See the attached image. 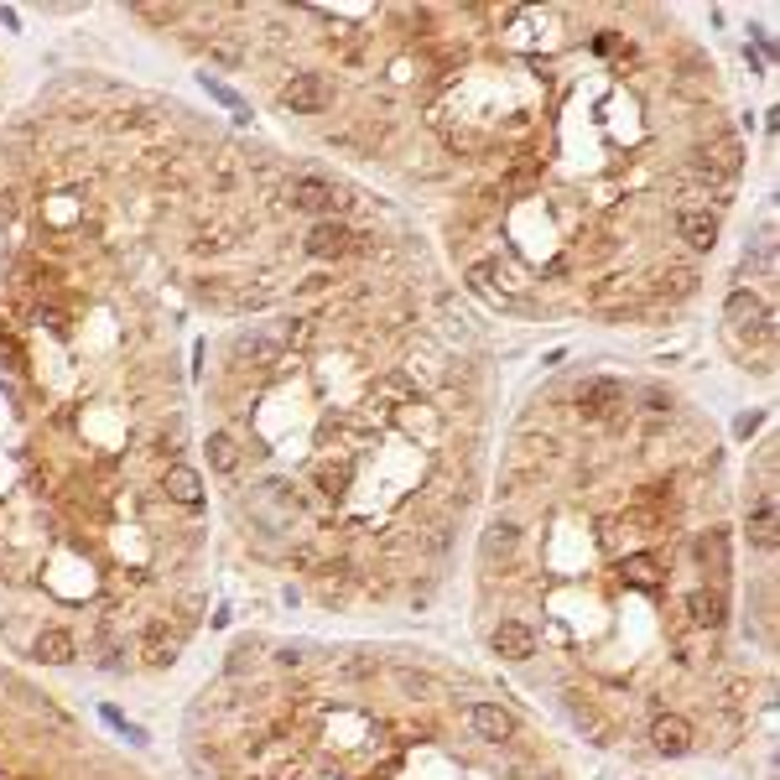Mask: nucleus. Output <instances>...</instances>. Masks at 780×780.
Masks as SVG:
<instances>
[{
	"instance_id": "nucleus-29",
	"label": "nucleus",
	"mask_w": 780,
	"mask_h": 780,
	"mask_svg": "<svg viewBox=\"0 0 780 780\" xmlns=\"http://www.w3.org/2000/svg\"><path fill=\"white\" fill-rule=\"evenodd\" d=\"M754 427H760V411H749V416H739V437H749Z\"/></svg>"
},
{
	"instance_id": "nucleus-2",
	"label": "nucleus",
	"mask_w": 780,
	"mask_h": 780,
	"mask_svg": "<svg viewBox=\"0 0 780 780\" xmlns=\"http://www.w3.org/2000/svg\"><path fill=\"white\" fill-rule=\"evenodd\" d=\"M624 401H630V390H624L619 380L609 375H598L578 390V411H583V422H614V416H624Z\"/></svg>"
},
{
	"instance_id": "nucleus-22",
	"label": "nucleus",
	"mask_w": 780,
	"mask_h": 780,
	"mask_svg": "<svg viewBox=\"0 0 780 780\" xmlns=\"http://www.w3.org/2000/svg\"><path fill=\"white\" fill-rule=\"evenodd\" d=\"M177 661V640H162V624H151L146 640V666H172Z\"/></svg>"
},
{
	"instance_id": "nucleus-23",
	"label": "nucleus",
	"mask_w": 780,
	"mask_h": 780,
	"mask_svg": "<svg viewBox=\"0 0 780 780\" xmlns=\"http://www.w3.org/2000/svg\"><path fill=\"white\" fill-rule=\"evenodd\" d=\"M396 687H401L406 697H432V692H437L432 676H427V671H411V666H401V671H396Z\"/></svg>"
},
{
	"instance_id": "nucleus-28",
	"label": "nucleus",
	"mask_w": 780,
	"mask_h": 780,
	"mask_svg": "<svg viewBox=\"0 0 780 780\" xmlns=\"http://www.w3.org/2000/svg\"><path fill=\"white\" fill-rule=\"evenodd\" d=\"M255 656H250V645H240V650H234V656H229V671H245Z\"/></svg>"
},
{
	"instance_id": "nucleus-24",
	"label": "nucleus",
	"mask_w": 780,
	"mask_h": 780,
	"mask_svg": "<svg viewBox=\"0 0 780 780\" xmlns=\"http://www.w3.org/2000/svg\"><path fill=\"white\" fill-rule=\"evenodd\" d=\"M671 292H676V297H687V292H697V271H692V266H682V271H671Z\"/></svg>"
},
{
	"instance_id": "nucleus-14",
	"label": "nucleus",
	"mask_w": 780,
	"mask_h": 780,
	"mask_svg": "<svg viewBox=\"0 0 780 780\" xmlns=\"http://www.w3.org/2000/svg\"><path fill=\"white\" fill-rule=\"evenodd\" d=\"M676 229H682V240H687L692 255H702V250L718 245V214H708V208H687Z\"/></svg>"
},
{
	"instance_id": "nucleus-17",
	"label": "nucleus",
	"mask_w": 780,
	"mask_h": 780,
	"mask_svg": "<svg viewBox=\"0 0 780 780\" xmlns=\"http://www.w3.org/2000/svg\"><path fill=\"white\" fill-rule=\"evenodd\" d=\"M208 468H214V474H234V468H240V442H234V432H208Z\"/></svg>"
},
{
	"instance_id": "nucleus-27",
	"label": "nucleus",
	"mask_w": 780,
	"mask_h": 780,
	"mask_svg": "<svg viewBox=\"0 0 780 780\" xmlns=\"http://www.w3.org/2000/svg\"><path fill=\"white\" fill-rule=\"evenodd\" d=\"M645 411H671V396L666 390H645Z\"/></svg>"
},
{
	"instance_id": "nucleus-13",
	"label": "nucleus",
	"mask_w": 780,
	"mask_h": 780,
	"mask_svg": "<svg viewBox=\"0 0 780 780\" xmlns=\"http://www.w3.org/2000/svg\"><path fill=\"white\" fill-rule=\"evenodd\" d=\"M162 489H167L172 505H188V510H193V505L203 500V474H198V468H188V463H167Z\"/></svg>"
},
{
	"instance_id": "nucleus-18",
	"label": "nucleus",
	"mask_w": 780,
	"mask_h": 780,
	"mask_svg": "<svg viewBox=\"0 0 780 780\" xmlns=\"http://www.w3.org/2000/svg\"><path fill=\"white\" fill-rule=\"evenodd\" d=\"M515 546H520V526H515V520H494V526L484 531V557L510 562V557H515Z\"/></svg>"
},
{
	"instance_id": "nucleus-30",
	"label": "nucleus",
	"mask_w": 780,
	"mask_h": 780,
	"mask_svg": "<svg viewBox=\"0 0 780 780\" xmlns=\"http://www.w3.org/2000/svg\"><path fill=\"white\" fill-rule=\"evenodd\" d=\"M16 780H32V775H16Z\"/></svg>"
},
{
	"instance_id": "nucleus-21",
	"label": "nucleus",
	"mask_w": 780,
	"mask_h": 780,
	"mask_svg": "<svg viewBox=\"0 0 780 780\" xmlns=\"http://www.w3.org/2000/svg\"><path fill=\"white\" fill-rule=\"evenodd\" d=\"M240 354H250L255 364H281V344H276V338H266V333L240 338Z\"/></svg>"
},
{
	"instance_id": "nucleus-5",
	"label": "nucleus",
	"mask_w": 780,
	"mask_h": 780,
	"mask_svg": "<svg viewBox=\"0 0 780 780\" xmlns=\"http://www.w3.org/2000/svg\"><path fill=\"white\" fill-rule=\"evenodd\" d=\"M302 250H307L312 260H344V255H354V229H349L344 219H318V224L307 229Z\"/></svg>"
},
{
	"instance_id": "nucleus-10",
	"label": "nucleus",
	"mask_w": 780,
	"mask_h": 780,
	"mask_svg": "<svg viewBox=\"0 0 780 780\" xmlns=\"http://www.w3.org/2000/svg\"><path fill=\"white\" fill-rule=\"evenodd\" d=\"M692 557H697L702 567H708L718 583L728 578V572H734V552H728V531H718V526H713V531H702V536L692 541Z\"/></svg>"
},
{
	"instance_id": "nucleus-6",
	"label": "nucleus",
	"mask_w": 780,
	"mask_h": 780,
	"mask_svg": "<svg viewBox=\"0 0 780 780\" xmlns=\"http://www.w3.org/2000/svg\"><path fill=\"white\" fill-rule=\"evenodd\" d=\"M692 744H697V728L682 713H656V723H650V749L666 754V760H682V754H692Z\"/></svg>"
},
{
	"instance_id": "nucleus-4",
	"label": "nucleus",
	"mask_w": 780,
	"mask_h": 780,
	"mask_svg": "<svg viewBox=\"0 0 780 780\" xmlns=\"http://www.w3.org/2000/svg\"><path fill=\"white\" fill-rule=\"evenodd\" d=\"M328 99H333V89L323 84V73H292L281 84V104L292 115H318V110H328Z\"/></svg>"
},
{
	"instance_id": "nucleus-16",
	"label": "nucleus",
	"mask_w": 780,
	"mask_h": 780,
	"mask_svg": "<svg viewBox=\"0 0 780 780\" xmlns=\"http://www.w3.org/2000/svg\"><path fill=\"white\" fill-rule=\"evenodd\" d=\"M396 422H401V432L422 437V442H432V437L442 432V416H437L427 401H406V406H396Z\"/></svg>"
},
{
	"instance_id": "nucleus-11",
	"label": "nucleus",
	"mask_w": 780,
	"mask_h": 780,
	"mask_svg": "<svg viewBox=\"0 0 780 780\" xmlns=\"http://www.w3.org/2000/svg\"><path fill=\"white\" fill-rule=\"evenodd\" d=\"M73 656H78V640L63 630V624H47V630H37L32 661H42V666H68Z\"/></svg>"
},
{
	"instance_id": "nucleus-19",
	"label": "nucleus",
	"mask_w": 780,
	"mask_h": 780,
	"mask_svg": "<svg viewBox=\"0 0 780 780\" xmlns=\"http://www.w3.org/2000/svg\"><path fill=\"white\" fill-rule=\"evenodd\" d=\"M739 167H744V146L734 136H718L713 141V156H708V172H723V182H734Z\"/></svg>"
},
{
	"instance_id": "nucleus-9",
	"label": "nucleus",
	"mask_w": 780,
	"mask_h": 780,
	"mask_svg": "<svg viewBox=\"0 0 780 780\" xmlns=\"http://www.w3.org/2000/svg\"><path fill=\"white\" fill-rule=\"evenodd\" d=\"M687 619L697 624V630H723V624H728V593L708 588V583L692 588L687 593Z\"/></svg>"
},
{
	"instance_id": "nucleus-15",
	"label": "nucleus",
	"mask_w": 780,
	"mask_h": 780,
	"mask_svg": "<svg viewBox=\"0 0 780 780\" xmlns=\"http://www.w3.org/2000/svg\"><path fill=\"white\" fill-rule=\"evenodd\" d=\"M619 572L630 578L635 588H645V593H656V588H666V562L661 557H650V552H630L619 562Z\"/></svg>"
},
{
	"instance_id": "nucleus-25",
	"label": "nucleus",
	"mask_w": 780,
	"mask_h": 780,
	"mask_svg": "<svg viewBox=\"0 0 780 780\" xmlns=\"http://www.w3.org/2000/svg\"><path fill=\"white\" fill-rule=\"evenodd\" d=\"M411 73H416V63L411 58H396V63H390V84H411Z\"/></svg>"
},
{
	"instance_id": "nucleus-8",
	"label": "nucleus",
	"mask_w": 780,
	"mask_h": 780,
	"mask_svg": "<svg viewBox=\"0 0 780 780\" xmlns=\"http://www.w3.org/2000/svg\"><path fill=\"white\" fill-rule=\"evenodd\" d=\"M468 728H474L484 744H510L520 723H515L510 708H500V702H474V708H468Z\"/></svg>"
},
{
	"instance_id": "nucleus-1",
	"label": "nucleus",
	"mask_w": 780,
	"mask_h": 780,
	"mask_svg": "<svg viewBox=\"0 0 780 780\" xmlns=\"http://www.w3.org/2000/svg\"><path fill=\"white\" fill-rule=\"evenodd\" d=\"M286 203L302 208V214H318V219H333L349 208V198H338V188L323 177H292L286 182Z\"/></svg>"
},
{
	"instance_id": "nucleus-7",
	"label": "nucleus",
	"mask_w": 780,
	"mask_h": 780,
	"mask_svg": "<svg viewBox=\"0 0 780 780\" xmlns=\"http://www.w3.org/2000/svg\"><path fill=\"white\" fill-rule=\"evenodd\" d=\"M489 650H494V656H500V661H531L536 656V630H531V624H520V619H500V624H494V630H489Z\"/></svg>"
},
{
	"instance_id": "nucleus-20",
	"label": "nucleus",
	"mask_w": 780,
	"mask_h": 780,
	"mask_svg": "<svg viewBox=\"0 0 780 780\" xmlns=\"http://www.w3.org/2000/svg\"><path fill=\"white\" fill-rule=\"evenodd\" d=\"M375 401H396V406L416 401V385H411V375H385V380H375Z\"/></svg>"
},
{
	"instance_id": "nucleus-3",
	"label": "nucleus",
	"mask_w": 780,
	"mask_h": 780,
	"mask_svg": "<svg viewBox=\"0 0 780 780\" xmlns=\"http://www.w3.org/2000/svg\"><path fill=\"white\" fill-rule=\"evenodd\" d=\"M723 318L734 333H754V338H770V307L749 292V286H739V292H728L723 302Z\"/></svg>"
},
{
	"instance_id": "nucleus-26",
	"label": "nucleus",
	"mask_w": 780,
	"mask_h": 780,
	"mask_svg": "<svg viewBox=\"0 0 780 780\" xmlns=\"http://www.w3.org/2000/svg\"><path fill=\"white\" fill-rule=\"evenodd\" d=\"M307 338H312V323L307 318H297V328H286V344H292V349H302Z\"/></svg>"
},
{
	"instance_id": "nucleus-12",
	"label": "nucleus",
	"mask_w": 780,
	"mask_h": 780,
	"mask_svg": "<svg viewBox=\"0 0 780 780\" xmlns=\"http://www.w3.org/2000/svg\"><path fill=\"white\" fill-rule=\"evenodd\" d=\"M744 531H749V541L760 546V552H775V541H780V520H775V489H765V494H760V505L749 510Z\"/></svg>"
}]
</instances>
